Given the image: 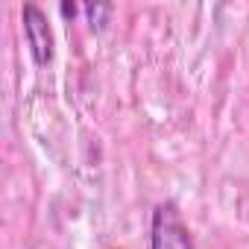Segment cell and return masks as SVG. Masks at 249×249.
<instances>
[{"label":"cell","mask_w":249,"mask_h":249,"mask_svg":"<svg viewBox=\"0 0 249 249\" xmlns=\"http://www.w3.org/2000/svg\"><path fill=\"white\" fill-rule=\"evenodd\" d=\"M24 33H27V41H30L36 65H47L53 59V36H50L44 12L38 6H33V3L24 6Z\"/></svg>","instance_id":"cell-2"},{"label":"cell","mask_w":249,"mask_h":249,"mask_svg":"<svg viewBox=\"0 0 249 249\" xmlns=\"http://www.w3.org/2000/svg\"><path fill=\"white\" fill-rule=\"evenodd\" d=\"M62 15H65V18H73V15H76V6H73V3H62Z\"/></svg>","instance_id":"cell-4"},{"label":"cell","mask_w":249,"mask_h":249,"mask_svg":"<svg viewBox=\"0 0 249 249\" xmlns=\"http://www.w3.org/2000/svg\"><path fill=\"white\" fill-rule=\"evenodd\" d=\"M150 249H194L191 231L182 223L173 202H161L153 211V231H150Z\"/></svg>","instance_id":"cell-1"},{"label":"cell","mask_w":249,"mask_h":249,"mask_svg":"<svg viewBox=\"0 0 249 249\" xmlns=\"http://www.w3.org/2000/svg\"><path fill=\"white\" fill-rule=\"evenodd\" d=\"M85 12H88V18H91V27L103 30V27H106V18L111 15V6H88Z\"/></svg>","instance_id":"cell-3"}]
</instances>
